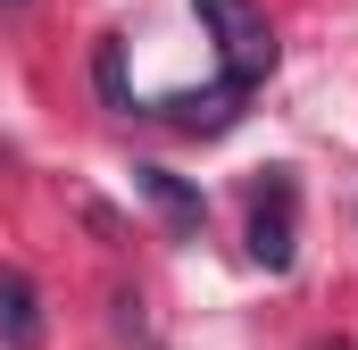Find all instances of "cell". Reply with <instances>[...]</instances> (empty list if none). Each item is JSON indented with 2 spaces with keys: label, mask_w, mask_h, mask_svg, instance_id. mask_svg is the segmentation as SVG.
I'll use <instances>...</instances> for the list:
<instances>
[{
  "label": "cell",
  "mask_w": 358,
  "mask_h": 350,
  "mask_svg": "<svg viewBox=\"0 0 358 350\" xmlns=\"http://www.w3.org/2000/svg\"><path fill=\"white\" fill-rule=\"evenodd\" d=\"M92 84H100V100H108L117 117H142V100H134V84H125V42H117V34H100V50H92Z\"/></svg>",
  "instance_id": "6"
},
{
  "label": "cell",
  "mask_w": 358,
  "mask_h": 350,
  "mask_svg": "<svg viewBox=\"0 0 358 350\" xmlns=\"http://www.w3.org/2000/svg\"><path fill=\"white\" fill-rule=\"evenodd\" d=\"M250 259L283 275V267L300 259V183L292 175H267V192H259V209H250Z\"/></svg>",
  "instance_id": "2"
},
{
  "label": "cell",
  "mask_w": 358,
  "mask_h": 350,
  "mask_svg": "<svg viewBox=\"0 0 358 350\" xmlns=\"http://www.w3.org/2000/svg\"><path fill=\"white\" fill-rule=\"evenodd\" d=\"M200 8V25H208V42H217V59H225V76L234 84H267L275 76V25L259 0H192Z\"/></svg>",
  "instance_id": "1"
},
{
  "label": "cell",
  "mask_w": 358,
  "mask_h": 350,
  "mask_svg": "<svg viewBox=\"0 0 358 350\" xmlns=\"http://www.w3.org/2000/svg\"><path fill=\"white\" fill-rule=\"evenodd\" d=\"M242 100H250V84H208V92H167L159 108H142V117H167L176 134H225L234 117H242Z\"/></svg>",
  "instance_id": "3"
},
{
  "label": "cell",
  "mask_w": 358,
  "mask_h": 350,
  "mask_svg": "<svg viewBox=\"0 0 358 350\" xmlns=\"http://www.w3.org/2000/svg\"><path fill=\"white\" fill-rule=\"evenodd\" d=\"M50 342V326H42V292L17 275V267H0V350H42Z\"/></svg>",
  "instance_id": "5"
},
{
  "label": "cell",
  "mask_w": 358,
  "mask_h": 350,
  "mask_svg": "<svg viewBox=\"0 0 358 350\" xmlns=\"http://www.w3.org/2000/svg\"><path fill=\"white\" fill-rule=\"evenodd\" d=\"M134 192H142V200L167 217V234H176V242H192V234L208 225V200H200V192H192L176 167H134Z\"/></svg>",
  "instance_id": "4"
},
{
  "label": "cell",
  "mask_w": 358,
  "mask_h": 350,
  "mask_svg": "<svg viewBox=\"0 0 358 350\" xmlns=\"http://www.w3.org/2000/svg\"><path fill=\"white\" fill-rule=\"evenodd\" d=\"M0 8H25V0H0Z\"/></svg>",
  "instance_id": "7"
}]
</instances>
